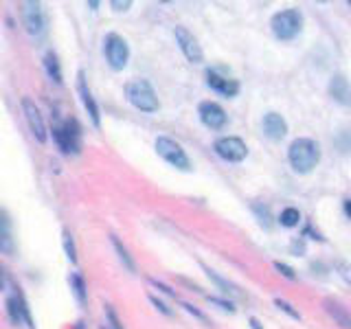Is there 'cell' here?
<instances>
[{"label": "cell", "instance_id": "20", "mask_svg": "<svg viewBox=\"0 0 351 329\" xmlns=\"http://www.w3.org/2000/svg\"><path fill=\"white\" fill-rule=\"evenodd\" d=\"M204 272H206V277L211 279L224 294H239V288H237V285H233L230 281H226L224 277H219V274H217L215 270H211V268H206V266H204Z\"/></svg>", "mask_w": 351, "mask_h": 329}, {"label": "cell", "instance_id": "18", "mask_svg": "<svg viewBox=\"0 0 351 329\" xmlns=\"http://www.w3.org/2000/svg\"><path fill=\"white\" fill-rule=\"evenodd\" d=\"M44 71H47L49 75V80L55 82L58 86H62V66H60V60H58V55H55L53 51H49L47 55H44Z\"/></svg>", "mask_w": 351, "mask_h": 329}, {"label": "cell", "instance_id": "28", "mask_svg": "<svg viewBox=\"0 0 351 329\" xmlns=\"http://www.w3.org/2000/svg\"><path fill=\"white\" fill-rule=\"evenodd\" d=\"M208 301H211L213 305H217L219 310H224V312H230V314L235 312V303H233V301H226V299H217V296H208Z\"/></svg>", "mask_w": 351, "mask_h": 329}, {"label": "cell", "instance_id": "6", "mask_svg": "<svg viewBox=\"0 0 351 329\" xmlns=\"http://www.w3.org/2000/svg\"><path fill=\"white\" fill-rule=\"evenodd\" d=\"M104 55L106 62L112 71H123L130 62V47L125 38H121L119 33H108L104 38Z\"/></svg>", "mask_w": 351, "mask_h": 329}, {"label": "cell", "instance_id": "37", "mask_svg": "<svg viewBox=\"0 0 351 329\" xmlns=\"http://www.w3.org/2000/svg\"><path fill=\"white\" fill-rule=\"evenodd\" d=\"M88 7H90L93 11H97V7H99V3H95V0H90V3H88Z\"/></svg>", "mask_w": 351, "mask_h": 329}, {"label": "cell", "instance_id": "29", "mask_svg": "<svg viewBox=\"0 0 351 329\" xmlns=\"http://www.w3.org/2000/svg\"><path fill=\"white\" fill-rule=\"evenodd\" d=\"M149 301H152V305H154V307H156V310H158V312H162L165 316H171V310H169V307H167V305H165L162 301H158V299H156V296H154V294H149Z\"/></svg>", "mask_w": 351, "mask_h": 329}, {"label": "cell", "instance_id": "12", "mask_svg": "<svg viewBox=\"0 0 351 329\" xmlns=\"http://www.w3.org/2000/svg\"><path fill=\"white\" fill-rule=\"evenodd\" d=\"M197 114H200L202 125L208 130H222L228 121L226 110L217 101H202L200 106H197Z\"/></svg>", "mask_w": 351, "mask_h": 329}, {"label": "cell", "instance_id": "21", "mask_svg": "<svg viewBox=\"0 0 351 329\" xmlns=\"http://www.w3.org/2000/svg\"><path fill=\"white\" fill-rule=\"evenodd\" d=\"M301 222V211L299 208H294V206H288V208H283L281 215H279V224L285 226V228H294V226H299Z\"/></svg>", "mask_w": 351, "mask_h": 329}, {"label": "cell", "instance_id": "27", "mask_svg": "<svg viewBox=\"0 0 351 329\" xmlns=\"http://www.w3.org/2000/svg\"><path fill=\"white\" fill-rule=\"evenodd\" d=\"M274 270H277L279 274H283V277H285V279H290V281H294V279H296V270H294V268H290L288 263L274 261Z\"/></svg>", "mask_w": 351, "mask_h": 329}, {"label": "cell", "instance_id": "5", "mask_svg": "<svg viewBox=\"0 0 351 329\" xmlns=\"http://www.w3.org/2000/svg\"><path fill=\"white\" fill-rule=\"evenodd\" d=\"M22 20H25V27L27 33L33 40H44L49 33V18H47V11H44L42 3H29L22 5Z\"/></svg>", "mask_w": 351, "mask_h": 329}, {"label": "cell", "instance_id": "4", "mask_svg": "<svg viewBox=\"0 0 351 329\" xmlns=\"http://www.w3.org/2000/svg\"><path fill=\"white\" fill-rule=\"evenodd\" d=\"M53 138L58 143V147L62 149V154L66 156H75L82 149V127L77 123V119H69L64 121L62 125L53 127Z\"/></svg>", "mask_w": 351, "mask_h": 329}, {"label": "cell", "instance_id": "30", "mask_svg": "<svg viewBox=\"0 0 351 329\" xmlns=\"http://www.w3.org/2000/svg\"><path fill=\"white\" fill-rule=\"evenodd\" d=\"M110 7L121 14V11H128L132 7V3H130V0H123V3H121V0H112V3H110Z\"/></svg>", "mask_w": 351, "mask_h": 329}, {"label": "cell", "instance_id": "19", "mask_svg": "<svg viewBox=\"0 0 351 329\" xmlns=\"http://www.w3.org/2000/svg\"><path fill=\"white\" fill-rule=\"evenodd\" d=\"M325 310H327V314L329 316H334V321H338L340 323V327H349V312H347V307L345 305H340L338 301H334V299H325Z\"/></svg>", "mask_w": 351, "mask_h": 329}, {"label": "cell", "instance_id": "16", "mask_svg": "<svg viewBox=\"0 0 351 329\" xmlns=\"http://www.w3.org/2000/svg\"><path fill=\"white\" fill-rule=\"evenodd\" d=\"M329 97L338 103L349 106V82L345 75H334L329 80Z\"/></svg>", "mask_w": 351, "mask_h": 329}, {"label": "cell", "instance_id": "8", "mask_svg": "<svg viewBox=\"0 0 351 329\" xmlns=\"http://www.w3.org/2000/svg\"><path fill=\"white\" fill-rule=\"evenodd\" d=\"M213 149H215L217 156L222 158V160H226V162H241V160H246V156H248L246 143L241 141L239 136H222V138H217Z\"/></svg>", "mask_w": 351, "mask_h": 329}, {"label": "cell", "instance_id": "34", "mask_svg": "<svg viewBox=\"0 0 351 329\" xmlns=\"http://www.w3.org/2000/svg\"><path fill=\"white\" fill-rule=\"evenodd\" d=\"M7 288V274H5V270L0 268V292H3Z\"/></svg>", "mask_w": 351, "mask_h": 329}, {"label": "cell", "instance_id": "13", "mask_svg": "<svg viewBox=\"0 0 351 329\" xmlns=\"http://www.w3.org/2000/svg\"><path fill=\"white\" fill-rule=\"evenodd\" d=\"M206 86L211 88V90L219 93L222 97H228V99L239 95V82L237 80H230V77H226V75H219L213 69L206 71Z\"/></svg>", "mask_w": 351, "mask_h": 329}, {"label": "cell", "instance_id": "24", "mask_svg": "<svg viewBox=\"0 0 351 329\" xmlns=\"http://www.w3.org/2000/svg\"><path fill=\"white\" fill-rule=\"evenodd\" d=\"M252 211H255V215H257V219H259V224H261V226L270 228V208H268L266 204L255 202V204H252Z\"/></svg>", "mask_w": 351, "mask_h": 329}, {"label": "cell", "instance_id": "11", "mask_svg": "<svg viewBox=\"0 0 351 329\" xmlns=\"http://www.w3.org/2000/svg\"><path fill=\"white\" fill-rule=\"evenodd\" d=\"M7 316L9 321L14 325H27L29 329H36L33 325V318H31V310H29V303L27 299L22 296V292H14L7 299Z\"/></svg>", "mask_w": 351, "mask_h": 329}, {"label": "cell", "instance_id": "10", "mask_svg": "<svg viewBox=\"0 0 351 329\" xmlns=\"http://www.w3.org/2000/svg\"><path fill=\"white\" fill-rule=\"evenodd\" d=\"M173 36H176V42H178V47L182 51V55L191 64H202L204 62V51L200 47V42L195 40V36L184 27H176L173 29Z\"/></svg>", "mask_w": 351, "mask_h": 329}, {"label": "cell", "instance_id": "7", "mask_svg": "<svg viewBox=\"0 0 351 329\" xmlns=\"http://www.w3.org/2000/svg\"><path fill=\"white\" fill-rule=\"evenodd\" d=\"M156 151L162 160H167L171 167L180 171H191V160L186 156V151L182 149L180 143H176L169 136H158L156 138Z\"/></svg>", "mask_w": 351, "mask_h": 329}, {"label": "cell", "instance_id": "14", "mask_svg": "<svg viewBox=\"0 0 351 329\" xmlns=\"http://www.w3.org/2000/svg\"><path fill=\"white\" fill-rule=\"evenodd\" d=\"M77 90H80V97H82V103L86 108L88 117H90L93 125L99 127L101 125V112H99V106L95 101V97L90 93V88H88V82H86V73L80 71V75H77Z\"/></svg>", "mask_w": 351, "mask_h": 329}, {"label": "cell", "instance_id": "15", "mask_svg": "<svg viewBox=\"0 0 351 329\" xmlns=\"http://www.w3.org/2000/svg\"><path fill=\"white\" fill-rule=\"evenodd\" d=\"M261 130L270 141H281L288 134V121H285L279 112H268L261 119Z\"/></svg>", "mask_w": 351, "mask_h": 329}, {"label": "cell", "instance_id": "35", "mask_svg": "<svg viewBox=\"0 0 351 329\" xmlns=\"http://www.w3.org/2000/svg\"><path fill=\"white\" fill-rule=\"evenodd\" d=\"M248 323H250V327H252V329H263V327H261V323L257 321L255 316H250V318H248Z\"/></svg>", "mask_w": 351, "mask_h": 329}, {"label": "cell", "instance_id": "17", "mask_svg": "<svg viewBox=\"0 0 351 329\" xmlns=\"http://www.w3.org/2000/svg\"><path fill=\"white\" fill-rule=\"evenodd\" d=\"M69 285H71V292L75 296V301L80 305H86L88 303V285H86V281L80 272H71Z\"/></svg>", "mask_w": 351, "mask_h": 329}, {"label": "cell", "instance_id": "32", "mask_svg": "<svg viewBox=\"0 0 351 329\" xmlns=\"http://www.w3.org/2000/svg\"><path fill=\"white\" fill-rule=\"evenodd\" d=\"M149 283L154 285V288H158V290H162L165 294H169V296H176V292H173L171 288H167V285H165V283H160L158 279H149Z\"/></svg>", "mask_w": 351, "mask_h": 329}, {"label": "cell", "instance_id": "23", "mask_svg": "<svg viewBox=\"0 0 351 329\" xmlns=\"http://www.w3.org/2000/svg\"><path fill=\"white\" fill-rule=\"evenodd\" d=\"M14 252V237L9 235L7 224L0 226V255H11Z\"/></svg>", "mask_w": 351, "mask_h": 329}, {"label": "cell", "instance_id": "3", "mask_svg": "<svg viewBox=\"0 0 351 329\" xmlns=\"http://www.w3.org/2000/svg\"><path fill=\"white\" fill-rule=\"evenodd\" d=\"M270 29H272V36L277 40L290 42L303 31V14L299 9L277 11V14H274L272 20H270Z\"/></svg>", "mask_w": 351, "mask_h": 329}, {"label": "cell", "instance_id": "38", "mask_svg": "<svg viewBox=\"0 0 351 329\" xmlns=\"http://www.w3.org/2000/svg\"><path fill=\"white\" fill-rule=\"evenodd\" d=\"M180 281H182V283H186V285H191V283H189V281H186V279H180ZM193 290H195V292H202L200 288H197V285H193Z\"/></svg>", "mask_w": 351, "mask_h": 329}, {"label": "cell", "instance_id": "1", "mask_svg": "<svg viewBox=\"0 0 351 329\" xmlns=\"http://www.w3.org/2000/svg\"><path fill=\"white\" fill-rule=\"evenodd\" d=\"M288 160L296 173H310L321 162V145L314 138H294L288 147Z\"/></svg>", "mask_w": 351, "mask_h": 329}, {"label": "cell", "instance_id": "2", "mask_svg": "<svg viewBox=\"0 0 351 329\" xmlns=\"http://www.w3.org/2000/svg\"><path fill=\"white\" fill-rule=\"evenodd\" d=\"M125 99L141 112H156L160 108L158 95L147 80H132L125 84Z\"/></svg>", "mask_w": 351, "mask_h": 329}, {"label": "cell", "instance_id": "22", "mask_svg": "<svg viewBox=\"0 0 351 329\" xmlns=\"http://www.w3.org/2000/svg\"><path fill=\"white\" fill-rule=\"evenodd\" d=\"M112 246H114V250H117V255H119V259H121V263L130 270V272H136V266H134V259L130 257V252H128V248L121 244V239L117 237V235H112Z\"/></svg>", "mask_w": 351, "mask_h": 329}, {"label": "cell", "instance_id": "26", "mask_svg": "<svg viewBox=\"0 0 351 329\" xmlns=\"http://www.w3.org/2000/svg\"><path fill=\"white\" fill-rule=\"evenodd\" d=\"M274 305H277L281 312L288 314L290 318H294V321H301V314H299V310H294V305H292V303L283 301V299H274Z\"/></svg>", "mask_w": 351, "mask_h": 329}, {"label": "cell", "instance_id": "36", "mask_svg": "<svg viewBox=\"0 0 351 329\" xmlns=\"http://www.w3.org/2000/svg\"><path fill=\"white\" fill-rule=\"evenodd\" d=\"M343 206H345V215L349 217V215H351V211H349V200H345V202H343Z\"/></svg>", "mask_w": 351, "mask_h": 329}, {"label": "cell", "instance_id": "39", "mask_svg": "<svg viewBox=\"0 0 351 329\" xmlns=\"http://www.w3.org/2000/svg\"><path fill=\"white\" fill-rule=\"evenodd\" d=\"M75 329H84V323L80 321V323H77V325H75Z\"/></svg>", "mask_w": 351, "mask_h": 329}, {"label": "cell", "instance_id": "31", "mask_svg": "<svg viewBox=\"0 0 351 329\" xmlns=\"http://www.w3.org/2000/svg\"><path fill=\"white\" fill-rule=\"evenodd\" d=\"M182 307H184V310L189 312V314H193L195 318H200V321H204V323H206V316H204V314H202L200 310H195V307H193L191 303H182Z\"/></svg>", "mask_w": 351, "mask_h": 329}, {"label": "cell", "instance_id": "9", "mask_svg": "<svg viewBox=\"0 0 351 329\" xmlns=\"http://www.w3.org/2000/svg\"><path fill=\"white\" fill-rule=\"evenodd\" d=\"M20 106H22V114H25V121H27L33 138H36L38 143H47V138H49L47 123H44L42 112H40V108L36 106V101H33L31 97H25Z\"/></svg>", "mask_w": 351, "mask_h": 329}, {"label": "cell", "instance_id": "41", "mask_svg": "<svg viewBox=\"0 0 351 329\" xmlns=\"http://www.w3.org/2000/svg\"><path fill=\"white\" fill-rule=\"evenodd\" d=\"M101 329H108V327H106V325H101Z\"/></svg>", "mask_w": 351, "mask_h": 329}, {"label": "cell", "instance_id": "40", "mask_svg": "<svg viewBox=\"0 0 351 329\" xmlns=\"http://www.w3.org/2000/svg\"><path fill=\"white\" fill-rule=\"evenodd\" d=\"M3 224H5V222H3V217H0V226H3Z\"/></svg>", "mask_w": 351, "mask_h": 329}, {"label": "cell", "instance_id": "33", "mask_svg": "<svg viewBox=\"0 0 351 329\" xmlns=\"http://www.w3.org/2000/svg\"><path fill=\"white\" fill-rule=\"evenodd\" d=\"M290 250H292V252H296V257H299V252H303V250H305V246H303V241H292V246H290Z\"/></svg>", "mask_w": 351, "mask_h": 329}, {"label": "cell", "instance_id": "25", "mask_svg": "<svg viewBox=\"0 0 351 329\" xmlns=\"http://www.w3.org/2000/svg\"><path fill=\"white\" fill-rule=\"evenodd\" d=\"M64 250H66V257H69L73 263H77V248H75V239L69 230H64Z\"/></svg>", "mask_w": 351, "mask_h": 329}]
</instances>
